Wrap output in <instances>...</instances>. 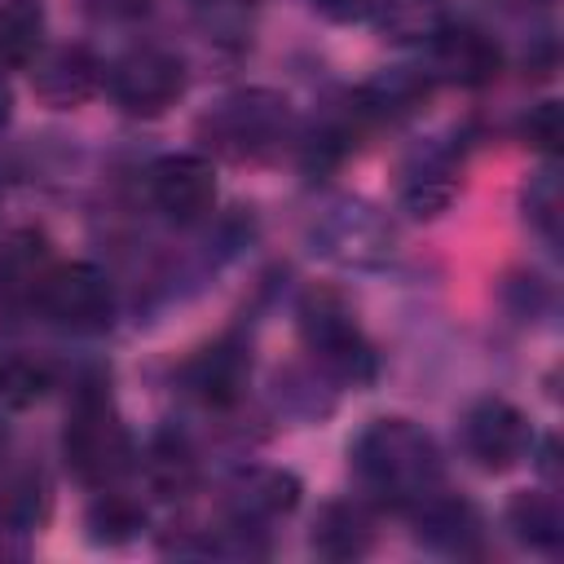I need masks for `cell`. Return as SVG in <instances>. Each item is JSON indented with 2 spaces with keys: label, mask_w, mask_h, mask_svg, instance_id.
<instances>
[{
  "label": "cell",
  "mask_w": 564,
  "mask_h": 564,
  "mask_svg": "<svg viewBox=\"0 0 564 564\" xmlns=\"http://www.w3.org/2000/svg\"><path fill=\"white\" fill-rule=\"evenodd\" d=\"M84 524H88V538H93V542L123 546V542H132V538L145 529V507H141L132 494H123L119 485H106V489H97V498L88 502Z\"/></svg>",
  "instance_id": "7402d4cb"
},
{
  "label": "cell",
  "mask_w": 564,
  "mask_h": 564,
  "mask_svg": "<svg viewBox=\"0 0 564 564\" xmlns=\"http://www.w3.org/2000/svg\"><path fill=\"white\" fill-rule=\"evenodd\" d=\"M44 44V9L40 0H4L0 4V66H31Z\"/></svg>",
  "instance_id": "603a6c76"
},
{
  "label": "cell",
  "mask_w": 564,
  "mask_h": 564,
  "mask_svg": "<svg viewBox=\"0 0 564 564\" xmlns=\"http://www.w3.org/2000/svg\"><path fill=\"white\" fill-rule=\"evenodd\" d=\"M150 203L172 225H198L216 207V167L203 154H163L150 167Z\"/></svg>",
  "instance_id": "9c48e42d"
},
{
  "label": "cell",
  "mask_w": 564,
  "mask_h": 564,
  "mask_svg": "<svg viewBox=\"0 0 564 564\" xmlns=\"http://www.w3.org/2000/svg\"><path fill=\"white\" fill-rule=\"evenodd\" d=\"M62 458L70 476L88 489L119 485L137 467V441L101 383H84L75 392L62 427Z\"/></svg>",
  "instance_id": "7a4b0ae2"
},
{
  "label": "cell",
  "mask_w": 564,
  "mask_h": 564,
  "mask_svg": "<svg viewBox=\"0 0 564 564\" xmlns=\"http://www.w3.org/2000/svg\"><path fill=\"white\" fill-rule=\"evenodd\" d=\"M370 18L392 44H427L449 22V0H375Z\"/></svg>",
  "instance_id": "ffe728a7"
},
{
  "label": "cell",
  "mask_w": 564,
  "mask_h": 564,
  "mask_svg": "<svg viewBox=\"0 0 564 564\" xmlns=\"http://www.w3.org/2000/svg\"><path fill=\"white\" fill-rule=\"evenodd\" d=\"M458 436H463V454L485 471H511L516 463L533 458V423L524 419L520 405L502 397L471 401L458 423Z\"/></svg>",
  "instance_id": "ba28073f"
},
{
  "label": "cell",
  "mask_w": 564,
  "mask_h": 564,
  "mask_svg": "<svg viewBox=\"0 0 564 564\" xmlns=\"http://www.w3.org/2000/svg\"><path fill=\"white\" fill-rule=\"evenodd\" d=\"M304 348L313 352L317 370L344 388H366L379 375V352L366 339L361 322L335 291H308L295 308Z\"/></svg>",
  "instance_id": "3957f363"
},
{
  "label": "cell",
  "mask_w": 564,
  "mask_h": 564,
  "mask_svg": "<svg viewBox=\"0 0 564 564\" xmlns=\"http://www.w3.org/2000/svg\"><path fill=\"white\" fill-rule=\"evenodd\" d=\"M101 62L84 44H57L31 62V88L53 110H75L101 88Z\"/></svg>",
  "instance_id": "5bb4252c"
},
{
  "label": "cell",
  "mask_w": 564,
  "mask_h": 564,
  "mask_svg": "<svg viewBox=\"0 0 564 564\" xmlns=\"http://www.w3.org/2000/svg\"><path fill=\"white\" fill-rule=\"evenodd\" d=\"M35 313L66 335H106L115 326V286L88 260H70V264L57 260L40 291Z\"/></svg>",
  "instance_id": "52a82bcc"
},
{
  "label": "cell",
  "mask_w": 564,
  "mask_h": 564,
  "mask_svg": "<svg viewBox=\"0 0 564 564\" xmlns=\"http://www.w3.org/2000/svg\"><path fill=\"white\" fill-rule=\"evenodd\" d=\"M137 463L145 467V480L159 498H185L198 480V458L194 445L176 432V427H159L145 445V454H137Z\"/></svg>",
  "instance_id": "ac0fdd59"
},
{
  "label": "cell",
  "mask_w": 564,
  "mask_h": 564,
  "mask_svg": "<svg viewBox=\"0 0 564 564\" xmlns=\"http://www.w3.org/2000/svg\"><path fill=\"white\" fill-rule=\"evenodd\" d=\"M432 84L436 79L423 66H383L379 75H370L352 93V101H357L366 123H401V119H410L427 101Z\"/></svg>",
  "instance_id": "2e32d148"
},
{
  "label": "cell",
  "mask_w": 564,
  "mask_h": 564,
  "mask_svg": "<svg viewBox=\"0 0 564 564\" xmlns=\"http://www.w3.org/2000/svg\"><path fill=\"white\" fill-rule=\"evenodd\" d=\"M57 256L40 229H13L0 238V313L31 317L40 308V291L53 273Z\"/></svg>",
  "instance_id": "8fae6325"
},
{
  "label": "cell",
  "mask_w": 564,
  "mask_h": 564,
  "mask_svg": "<svg viewBox=\"0 0 564 564\" xmlns=\"http://www.w3.org/2000/svg\"><path fill=\"white\" fill-rule=\"evenodd\" d=\"M101 79H106L110 101L123 115H132V119H159L185 93V62L176 53H167V48L141 44V48H128L123 57H115Z\"/></svg>",
  "instance_id": "8992f818"
},
{
  "label": "cell",
  "mask_w": 564,
  "mask_h": 564,
  "mask_svg": "<svg viewBox=\"0 0 564 564\" xmlns=\"http://www.w3.org/2000/svg\"><path fill=\"white\" fill-rule=\"evenodd\" d=\"M313 551L322 560H361L375 546V520L361 502L352 498H335L317 511L313 520Z\"/></svg>",
  "instance_id": "e0dca14e"
},
{
  "label": "cell",
  "mask_w": 564,
  "mask_h": 564,
  "mask_svg": "<svg viewBox=\"0 0 564 564\" xmlns=\"http://www.w3.org/2000/svg\"><path fill=\"white\" fill-rule=\"evenodd\" d=\"M9 119H13V88L0 79V128H4Z\"/></svg>",
  "instance_id": "83f0119b"
},
{
  "label": "cell",
  "mask_w": 564,
  "mask_h": 564,
  "mask_svg": "<svg viewBox=\"0 0 564 564\" xmlns=\"http://www.w3.org/2000/svg\"><path fill=\"white\" fill-rule=\"evenodd\" d=\"M498 4H507V9H542L546 0H498Z\"/></svg>",
  "instance_id": "f1b7e54d"
},
{
  "label": "cell",
  "mask_w": 564,
  "mask_h": 564,
  "mask_svg": "<svg viewBox=\"0 0 564 564\" xmlns=\"http://www.w3.org/2000/svg\"><path fill=\"white\" fill-rule=\"evenodd\" d=\"M308 242L322 260H330L339 269H383L397 251L392 225L383 220L379 207H370L361 198H330L313 216Z\"/></svg>",
  "instance_id": "5b68a950"
},
{
  "label": "cell",
  "mask_w": 564,
  "mask_h": 564,
  "mask_svg": "<svg viewBox=\"0 0 564 564\" xmlns=\"http://www.w3.org/2000/svg\"><path fill=\"white\" fill-rule=\"evenodd\" d=\"M458 194V167L454 159H445L441 150H427L419 154L410 167H405V181H401V207L414 216V220H432L441 216Z\"/></svg>",
  "instance_id": "d6986e66"
},
{
  "label": "cell",
  "mask_w": 564,
  "mask_h": 564,
  "mask_svg": "<svg viewBox=\"0 0 564 564\" xmlns=\"http://www.w3.org/2000/svg\"><path fill=\"white\" fill-rule=\"evenodd\" d=\"M507 529L516 542L533 546V551H560L564 542V516H560V502L542 489H520L511 502H507Z\"/></svg>",
  "instance_id": "44dd1931"
},
{
  "label": "cell",
  "mask_w": 564,
  "mask_h": 564,
  "mask_svg": "<svg viewBox=\"0 0 564 564\" xmlns=\"http://www.w3.org/2000/svg\"><path fill=\"white\" fill-rule=\"evenodd\" d=\"M291 128H295V110L273 88H238V93L220 97L198 123V132L212 141V150L225 159H238V163L282 150V141H291Z\"/></svg>",
  "instance_id": "277c9868"
},
{
  "label": "cell",
  "mask_w": 564,
  "mask_h": 564,
  "mask_svg": "<svg viewBox=\"0 0 564 564\" xmlns=\"http://www.w3.org/2000/svg\"><path fill=\"white\" fill-rule=\"evenodd\" d=\"M436 84H458V88H485L498 79L502 70V48L494 44V35H485L480 26H454L445 22L432 40H427V66H423Z\"/></svg>",
  "instance_id": "30bf717a"
},
{
  "label": "cell",
  "mask_w": 564,
  "mask_h": 564,
  "mask_svg": "<svg viewBox=\"0 0 564 564\" xmlns=\"http://www.w3.org/2000/svg\"><path fill=\"white\" fill-rule=\"evenodd\" d=\"M313 9L330 22H361L375 13V0H313Z\"/></svg>",
  "instance_id": "4316f807"
},
{
  "label": "cell",
  "mask_w": 564,
  "mask_h": 564,
  "mask_svg": "<svg viewBox=\"0 0 564 564\" xmlns=\"http://www.w3.org/2000/svg\"><path fill=\"white\" fill-rule=\"evenodd\" d=\"M405 516L414 520L419 542L432 546V551L471 555V551L480 546V516H476V507L463 502V498H454L445 485H441L432 498H423L419 507H410Z\"/></svg>",
  "instance_id": "9a60e30c"
},
{
  "label": "cell",
  "mask_w": 564,
  "mask_h": 564,
  "mask_svg": "<svg viewBox=\"0 0 564 564\" xmlns=\"http://www.w3.org/2000/svg\"><path fill=\"white\" fill-rule=\"evenodd\" d=\"M48 388V370L0 348V405L4 410H18V405H31L40 392Z\"/></svg>",
  "instance_id": "d4e9b609"
},
{
  "label": "cell",
  "mask_w": 564,
  "mask_h": 564,
  "mask_svg": "<svg viewBox=\"0 0 564 564\" xmlns=\"http://www.w3.org/2000/svg\"><path fill=\"white\" fill-rule=\"evenodd\" d=\"M348 458L361 489L392 511H410L445 485L436 441L410 419H370L357 432Z\"/></svg>",
  "instance_id": "6da1fadb"
},
{
  "label": "cell",
  "mask_w": 564,
  "mask_h": 564,
  "mask_svg": "<svg viewBox=\"0 0 564 564\" xmlns=\"http://www.w3.org/2000/svg\"><path fill=\"white\" fill-rule=\"evenodd\" d=\"M300 476L282 467H242L229 480V520L242 529H269L273 520L291 516L300 507Z\"/></svg>",
  "instance_id": "4fadbf2b"
},
{
  "label": "cell",
  "mask_w": 564,
  "mask_h": 564,
  "mask_svg": "<svg viewBox=\"0 0 564 564\" xmlns=\"http://www.w3.org/2000/svg\"><path fill=\"white\" fill-rule=\"evenodd\" d=\"M524 216L529 225L555 247L560 242V220H564V194H560V172L555 167H542L529 176L524 185Z\"/></svg>",
  "instance_id": "cb8c5ba5"
},
{
  "label": "cell",
  "mask_w": 564,
  "mask_h": 564,
  "mask_svg": "<svg viewBox=\"0 0 564 564\" xmlns=\"http://www.w3.org/2000/svg\"><path fill=\"white\" fill-rule=\"evenodd\" d=\"M524 137H529L533 150L555 154L560 150V101H538L524 119Z\"/></svg>",
  "instance_id": "484cf974"
},
{
  "label": "cell",
  "mask_w": 564,
  "mask_h": 564,
  "mask_svg": "<svg viewBox=\"0 0 564 564\" xmlns=\"http://www.w3.org/2000/svg\"><path fill=\"white\" fill-rule=\"evenodd\" d=\"M181 383H185V392L198 405H207V410H234L247 397V383H251V352H247V344L220 339V344L198 348L185 361Z\"/></svg>",
  "instance_id": "7c38bea8"
}]
</instances>
